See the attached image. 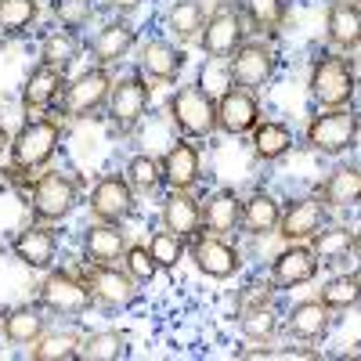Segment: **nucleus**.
<instances>
[{
    "mask_svg": "<svg viewBox=\"0 0 361 361\" xmlns=\"http://www.w3.org/2000/svg\"><path fill=\"white\" fill-rule=\"evenodd\" d=\"M123 267L130 271V275L141 282V286H148L156 275H159V264L152 260V253H148V246H127V253H123Z\"/></svg>",
    "mask_w": 361,
    "mask_h": 361,
    "instance_id": "obj_43",
    "label": "nucleus"
},
{
    "mask_svg": "<svg viewBox=\"0 0 361 361\" xmlns=\"http://www.w3.org/2000/svg\"><path fill=\"white\" fill-rule=\"evenodd\" d=\"M357 253H361V224H357Z\"/></svg>",
    "mask_w": 361,
    "mask_h": 361,
    "instance_id": "obj_49",
    "label": "nucleus"
},
{
    "mask_svg": "<svg viewBox=\"0 0 361 361\" xmlns=\"http://www.w3.org/2000/svg\"><path fill=\"white\" fill-rule=\"evenodd\" d=\"M188 260L195 264V271L209 282H228L243 271V250L228 243V235H209L199 231L188 243Z\"/></svg>",
    "mask_w": 361,
    "mask_h": 361,
    "instance_id": "obj_11",
    "label": "nucleus"
},
{
    "mask_svg": "<svg viewBox=\"0 0 361 361\" xmlns=\"http://www.w3.org/2000/svg\"><path fill=\"white\" fill-rule=\"evenodd\" d=\"M224 69H228V83L246 87V90H260L279 73V51L267 40H246L224 62Z\"/></svg>",
    "mask_w": 361,
    "mask_h": 361,
    "instance_id": "obj_13",
    "label": "nucleus"
},
{
    "mask_svg": "<svg viewBox=\"0 0 361 361\" xmlns=\"http://www.w3.org/2000/svg\"><path fill=\"white\" fill-rule=\"evenodd\" d=\"M275 357H282V361H296V357L311 361V357H318V350H311V347H289V350H275Z\"/></svg>",
    "mask_w": 361,
    "mask_h": 361,
    "instance_id": "obj_46",
    "label": "nucleus"
},
{
    "mask_svg": "<svg viewBox=\"0 0 361 361\" xmlns=\"http://www.w3.org/2000/svg\"><path fill=\"white\" fill-rule=\"evenodd\" d=\"M325 224H329V206L318 195H300V199H289L282 206L275 235L282 243H311Z\"/></svg>",
    "mask_w": 361,
    "mask_h": 361,
    "instance_id": "obj_15",
    "label": "nucleus"
},
{
    "mask_svg": "<svg viewBox=\"0 0 361 361\" xmlns=\"http://www.w3.org/2000/svg\"><path fill=\"white\" fill-rule=\"evenodd\" d=\"M243 15L257 33L275 37L289 18V0H243Z\"/></svg>",
    "mask_w": 361,
    "mask_h": 361,
    "instance_id": "obj_38",
    "label": "nucleus"
},
{
    "mask_svg": "<svg viewBox=\"0 0 361 361\" xmlns=\"http://www.w3.org/2000/svg\"><path fill=\"white\" fill-rule=\"evenodd\" d=\"M206 25V8L199 0H173L166 11V33L177 47L185 44H199V33Z\"/></svg>",
    "mask_w": 361,
    "mask_h": 361,
    "instance_id": "obj_32",
    "label": "nucleus"
},
{
    "mask_svg": "<svg viewBox=\"0 0 361 361\" xmlns=\"http://www.w3.org/2000/svg\"><path fill=\"white\" fill-rule=\"evenodd\" d=\"M123 173H127L130 188H134L137 195H156V192L163 188V166H159L156 156H148V152H134V156L127 159Z\"/></svg>",
    "mask_w": 361,
    "mask_h": 361,
    "instance_id": "obj_39",
    "label": "nucleus"
},
{
    "mask_svg": "<svg viewBox=\"0 0 361 361\" xmlns=\"http://www.w3.org/2000/svg\"><path fill=\"white\" fill-rule=\"evenodd\" d=\"M293 130L289 123H282V119H260V123L253 127L250 134V148H253V159L257 163H279L293 152Z\"/></svg>",
    "mask_w": 361,
    "mask_h": 361,
    "instance_id": "obj_30",
    "label": "nucleus"
},
{
    "mask_svg": "<svg viewBox=\"0 0 361 361\" xmlns=\"http://www.w3.org/2000/svg\"><path fill=\"white\" fill-rule=\"evenodd\" d=\"M66 83H69L66 73H58V69L37 62L33 69H29V76L22 80V90H18L22 112H25V116H40V112H47L51 105H58V98H62Z\"/></svg>",
    "mask_w": 361,
    "mask_h": 361,
    "instance_id": "obj_20",
    "label": "nucleus"
},
{
    "mask_svg": "<svg viewBox=\"0 0 361 361\" xmlns=\"http://www.w3.org/2000/svg\"><path fill=\"white\" fill-rule=\"evenodd\" d=\"M76 58H80V40L69 29H51L40 40V62L58 69V73H69L76 66Z\"/></svg>",
    "mask_w": 361,
    "mask_h": 361,
    "instance_id": "obj_35",
    "label": "nucleus"
},
{
    "mask_svg": "<svg viewBox=\"0 0 361 361\" xmlns=\"http://www.w3.org/2000/svg\"><path fill=\"white\" fill-rule=\"evenodd\" d=\"M286 325V333L300 343H318L325 333H329V325H333V311H329L322 300H296V304L286 311L282 318Z\"/></svg>",
    "mask_w": 361,
    "mask_h": 361,
    "instance_id": "obj_23",
    "label": "nucleus"
},
{
    "mask_svg": "<svg viewBox=\"0 0 361 361\" xmlns=\"http://www.w3.org/2000/svg\"><path fill=\"white\" fill-rule=\"evenodd\" d=\"M11 253L22 267L29 271H51L54 260H58V235L51 224H40L33 221L29 228H22L15 238H11Z\"/></svg>",
    "mask_w": 361,
    "mask_h": 361,
    "instance_id": "obj_18",
    "label": "nucleus"
},
{
    "mask_svg": "<svg viewBox=\"0 0 361 361\" xmlns=\"http://www.w3.org/2000/svg\"><path fill=\"white\" fill-rule=\"evenodd\" d=\"M238 329H243V336L253 340V343H271L279 336V311L271 304H253V307H238Z\"/></svg>",
    "mask_w": 361,
    "mask_h": 361,
    "instance_id": "obj_36",
    "label": "nucleus"
},
{
    "mask_svg": "<svg viewBox=\"0 0 361 361\" xmlns=\"http://www.w3.org/2000/svg\"><path fill=\"white\" fill-rule=\"evenodd\" d=\"M307 246L318 253V260L325 267H343L357 253V231L350 224H333V221H329Z\"/></svg>",
    "mask_w": 361,
    "mask_h": 361,
    "instance_id": "obj_29",
    "label": "nucleus"
},
{
    "mask_svg": "<svg viewBox=\"0 0 361 361\" xmlns=\"http://www.w3.org/2000/svg\"><path fill=\"white\" fill-rule=\"evenodd\" d=\"M87 209L94 221H105V224H123L137 214V192L130 188L127 173H105L94 180V188L87 195Z\"/></svg>",
    "mask_w": 361,
    "mask_h": 361,
    "instance_id": "obj_12",
    "label": "nucleus"
},
{
    "mask_svg": "<svg viewBox=\"0 0 361 361\" xmlns=\"http://www.w3.org/2000/svg\"><path fill=\"white\" fill-rule=\"evenodd\" d=\"M188 54L173 40H148L141 44V76L152 83H177L180 69H185Z\"/></svg>",
    "mask_w": 361,
    "mask_h": 361,
    "instance_id": "obj_24",
    "label": "nucleus"
},
{
    "mask_svg": "<svg viewBox=\"0 0 361 361\" xmlns=\"http://www.w3.org/2000/svg\"><path fill=\"white\" fill-rule=\"evenodd\" d=\"M264 119V109L257 102V90L228 83L217 94V130L228 137H250L253 127Z\"/></svg>",
    "mask_w": 361,
    "mask_h": 361,
    "instance_id": "obj_14",
    "label": "nucleus"
},
{
    "mask_svg": "<svg viewBox=\"0 0 361 361\" xmlns=\"http://www.w3.org/2000/svg\"><path fill=\"white\" fill-rule=\"evenodd\" d=\"M141 4H145V0H102L98 8H105L112 18H130V15H134Z\"/></svg>",
    "mask_w": 361,
    "mask_h": 361,
    "instance_id": "obj_45",
    "label": "nucleus"
},
{
    "mask_svg": "<svg viewBox=\"0 0 361 361\" xmlns=\"http://www.w3.org/2000/svg\"><path fill=\"white\" fill-rule=\"evenodd\" d=\"M148 253H152V260L159 264V271H173L180 260L188 257V238H180L173 231H152V238H148Z\"/></svg>",
    "mask_w": 361,
    "mask_h": 361,
    "instance_id": "obj_42",
    "label": "nucleus"
},
{
    "mask_svg": "<svg viewBox=\"0 0 361 361\" xmlns=\"http://www.w3.org/2000/svg\"><path fill=\"white\" fill-rule=\"evenodd\" d=\"M314 195L329 206V209H347L361 202V166L357 163H340L325 180H318Z\"/></svg>",
    "mask_w": 361,
    "mask_h": 361,
    "instance_id": "obj_28",
    "label": "nucleus"
},
{
    "mask_svg": "<svg viewBox=\"0 0 361 361\" xmlns=\"http://www.w3.org/2000/svg\"><path fill=\"white\" fill-rule=\"evenodd\" d=\"M37 304L47 314L76 318V314H87L90 307H94V296H90L87 282L80 279V271L51 267V271H44V282L37 286Z\"/></svg>",
    "mask_w": 361,
    "mask_h": 361,
    "instance_id": "obj_6",
    "label": "nucleus"
},
{
    "mask_svg": "<svg viewBox=\"0 0 361 361\" xmlns=\"http://www.w3.org/2000/svg\"><path fill=\"white\" fill-rule=\"evenodd\" d=\"M350 4H357V8H361V0H350Z\"/></svg>",
    "mask_w": 361,
    "mask_h": 361,
    "instance_id": "obj_51",
    "label": "nucleus"
},
{
    "mask_svg": "<svg viewBox=\"0 0 361 361\" xmlns=\"http://www.w3.org/2000/svg\"><path fill=\"white\" fill-rule=\"evenodd\" d=\"M98 15V0H51V18L69 29V33H80L94 22Z\"/></svg>",
    "mask_w": 361,
    "mask_h": 361,
    "instance_id": "obj_41",
    "label": "nucleus"
},
{
    "mask_svg": "<svg viewBox=\"0 0 361 361\" xmlns=\"http://www.w3.org/2000/svg\"><path fill=\"white\" fill-rule=\"evenodd\" d=\"M246 33H250V22H246L243 8L221 4L214 15H206V25L199 33V47L206 51V58H214V62H228V58L246 44Z\"/></svg>",
    "mask_w": 361,
    "mask_h": 361,
    "instance_id": "obj_10",
    "label": "nucleus"
},
{
    "mask_svg": "<svg viewBox=\"0 0 361 361\" xmlns=\"http://www.w3.org/2000/svg\"><path fill=\"white\" fill-rule=\"evenodd\" d=\"M159 166H163V188L166 192H195L202 180V152L188 137H177L163 152Z\"/></svg>",
    "mask_w": 361,
    "mask_h": 361,
    "instance_id": "obj_16",
    "label": "nucleus"
},
{
    "mask_svg": "<svg viewBox=\"0 0 361 361\" xmlns=\"http://www.w3.org/2000/svg\"><path fill=\"white\" fill-rule=\"evenodd\" d=\"M40 18V4L37 0H0V37L4 40H18Z\"/></svg>",
    "mask_w": 361,
    "mask_h": 361,
    "instance_id": "obj_37",
    "label": "nucleus"
},
{
    "mask_svg": "<svg viewBox=\"0 0 361 361\" xmlns=\"http://www.w3.org/2000/svg\"><path fill=\"white\" fill-rule=\"evenodd\" d=\"M112 73L105 66H90L83 69L80 76H73L62 90V98H58V112L54 116H62V119H90L94 112L105 109L109 94H112Z\"/></svg>",
    "mask_w": 361,
    "mask_h": 361,
    "instance_id": "obj_7",
    "label": "nucleus"
},
{
    "mask_svg": "<svg viewBox=\"0 0 361 361\" xmlns=\"http://www.w3.org/2000/svg\"><path fill=\"white\" fill-rule=\"evenodd\" d=\"M8 148H11V137H8V127H4V123H0V156H4V152H8Z\"/></svg>",
    "mask_w": 361,
    "mask_h": 361,
    "instance_id": "obj_48",
    "label": "nucleus"
},
{
    "mask_svg": "<svg viewBox=\"0 0 361 361\" xmlns=\"http://www.w3.org/2000/svg\"><path fill=\"white\" fill-rule=\"evenodd\" d=\"M318 271H322V260H318V253L307 243H286V250L271 260L267 279L275 282V289L282 293V289H300V286L314 282Z\"/></svg>",
    "mask_w": 361,
    "mask_h": 361,
    "instance_id": "obj_17",
    "label": "nucleus"
},
{
    "mask_svg": "<svg viewBox=\"0 0 361 361\" xmlns=\"http://www.w3.org/2000/svg\"><path fill=\"white\" fill-rule=\"evenodd\" d=\"M275 282H253V286H246V293H243V300H238V307H253V304H271L275 300Z\"/></svg>",
    "mask_w": 361,
    "mask_h": 361,
    "instance_id": "obj_44",
    "label": "nucleus"
},
{
    "mask_svg": "<svg viewBox=\"0 0 361 361\" xmlns=\"http://www.w3.org/2000/svg\"><path fill=\"white\" fill-rule=\"evenodd\" d=\"M357 275H361V264H357Z\"/></svg>",
    "mask_w": 361,
    "mask_h": 361,
    "instance_id": "obj_52",
    "label": "nucleus"
},
{
    "mask_svg": "<svg viewBox=\"0 0 361 361\" xmlns=\"http://www.w3.org/2000/svg\"><path fill=\"white\" fill-rule=\"evenodd\" d=\"M318 300L333 311V314H343L350 307L361 304V275L357 271H343V275H333L322 289H318Z\"/></svg>",
    "mask_w": 361,
    "mask_h": 361,
    "instance_id": "obj_34",
    "label": "nucleus"
},
{
    "mask_svg": "<svg viewBox=\"0 0 361 361\" xmlns=\"http://www.w3.org/2000/svg\"><path fill=\"white\" fill-rule=\"evenodd\" d=\"M243 228V199L235 188H217L202 199V231L209 235H235Z\"/></svg>",
    "mask_w": 361,
    "mask_h": 361,
    "instance_id": "obj_25",
    "label": "nucleus"
},
{
    "mask_svg": "<svg viewBox=\"0 0 361 361\" xmlns=\"http://www.w3.org/2000/svg\"><path fill=\"white\" fill-rule=\"evenodd\" d=\"M148 105H152V87H148V80L141 73H130V76L112 83V94L105 102V119L116 134L127 137L145 123Z\"/></svg>",
    "mask_w": 361,
    "mask_h": 361,
    "instance_id": "obj_8",
    "label": "nucleus"
},
{
    "mask_svg": "<svg viewBox=\"0 0 361 361\" xmlns=\"http://www.w3.org/2000/svg\"><path fill=\"white\" fill-rule=\"evenodd\" d=\"M307 94L318 109H347L354 105L357 94V76L350 58H343L340 51H325L311 62L307 73Z\"/></svg>",
    "mask_w": 361,
    "mask_h": 361,
    "instance_id": "obj_2",
    "label": "nucleus"
},
{
    "mask_svg": "<svg viewBox=\"0 0 361 361\" xmlns=\"http://www.w3.org/2000/svg\"><path fill=\"white\" fill-rule=\"evenodd\" d=\"M80 180L66 170H47L33 180L29 188V217L40 224H58L66 221L73 209L80 206Z\"/></svg>",
    "mask_w": 361,
    "mask_h": 361,
    "instance_id": "obj_5",
    "label": "nucleus"
},
{
    "mask_svg": "<svg viewBox=\"0 0 361 361\" xmlns=\"http://www.w3.org/2000/svg\"><path fill=\"white\" fill-rule=\"evenodd\" d=\"M62 130H66V119L62 116H29L25 123L18 127V134L11 137V148H8L11 173L44 170L58 156Z\"/></svg>",
    "mask_w": 361,
    "mask_h": 361,
    "instance_id": "obj_1",
    "label": "nucleus"
},
{
    "mask_svg": "<svg viewBox=\"0 0 361 361\" xmlns=\"http://www.w3.org/2000/svg\"><path fill=\"white\" fill-rule=\"evenodd\" d=\"M279 217H282V202L257 188L253 195L243 199V231L253 235V238H264V235H275L279 231Z\"/></svg>",
    "mask_w": 361,
    "mask_h": 361,
    "instance_id": "obj_31",
    "label": "nucleus"
},
{
    "mask_svg": "<svg viewBox=\"0 0 361 361\" xmlns=\"http://www.w3.org/2000/svg\"><path fill=\"white\" fill-rule=\"evenodd\" d=\"M238 357H243V361H257V357H275V350H271L267 343H260V347H246V350H238Z\"/></svg>",
    "mask_w": 361,
    "mask_h": 361,
    "instance_id": "obj_47",
    "label": "nucleus"
},
{
    "mask_svg": "<svg viewBox=\"0 0 361 361\" xmlns=\"http://www.w3.org/2000/svg\"><path fill=\"white\" fill-rule=\"evenodd\" d=\"M325 40L340 54H354L361 47V8L350 4V0H329Z\"/></svg>",
    "mask_w": 361,
    "mask_h": 361,
    "instance_id": "obj_22",
    "label": "nucleus"
},
{
    "mask_svg": "<svg viewBox=\"0 0 361 361\" xmlns=\"http://www.w3.org/2000/svg\"><path fill=\"white\" fill-rule=\"evenodd\" d=\"M127 246H130V238H127L123 224L90 221L80 235V253L87 264H123Z\"/></svg>",
    "mask_w": 361,
    "mask_h": 361,
    "instance_id": "obj_19",
    "label": "nucleus"
},
{
    "mask_svg": "<svg viewBox=\"0 0 361 361\" xmlns=\"http://www.w3.org/2000/svg\"><path fill=\"white\" fill-rule=\"evenodd\" d=\"M127 354V336L119 329H98V333L83 336L80 357L83 361H119Z\"/></svg>",
    "mask_w": 361,
    "mask_h": 361,
    "instance_id": "obj_40",
    "label": "nucleus"
},
{
    "mask_svg": "<svg viewBox=\"0 0 361 361\" xmlns=\"http://www.w3.org/2000/svg\"><path fill=\"white\" fill-rule=\"evenodd\" d=\"M80 279L87 282L94 304L109 307V311H123V307H134L137 296H141V282L130 275L127 267L119 264H80Z\"/></svg>",
    "mask_w": 361,
    "mask_h": 361,
    "instance_id": "obj_9",
    "label": "nucleus"
},
{
    "mask_svg": "<svg viewBox=\"0 0 361 361\" xmlns=\"http://www.w3.org/2000/svg\"><path fill=\"white\" fill-rule=\"evenodd\" d=\"M166 112H170V123H173L177 137L206 141L217 134V98L202 83L177 87L166 102Z\"/></svg>",
    "mask_w": 361,
    "mask_h": 361,
    "instance_id": "obj_3",
    "label": "nucleus"
},
{
    "mask_svg": "<svg viewBox=\"0 0 361 361\" xmlns=\"http://www.w3.org/2000/svg\"><path fill=\"white\" fill-rule=\"evenodd\" d=\"M159 221L166 231L180 235V238H192L202 231V202L192 192H166L163 206H159Z\"/></svg>",
    "mask_w": 361,
    "mask_h": 361,
    "instance_id": "obj_26",
    "label": "nucleus"
},
{
    "mask_svg": "<svg viewBox=\"0 0 361 361\" xmlns=\"http://www.w3.org/2000/svg\"><path fill=\"white\" fill-rule=\"evenodd\" d=\"M357 134H361V116L350 105L347 109H318L304 127V145L318 156L340 159L354 148Z\"/></svg>",
    "mask_w": 361,
    "mask_h": 361,
    "instance_id": "obj_4",
    "label": "nucleus"
},
{
    "mask_svg": "<svg viewBox=\"0 0 361 361\" xmlns=\"http://www.w3.org/2000/svg\"><path fill=\"white\" fill-rule=\"evenodd\" d=\"M357 73H361V47H357Z\"/></svg>",
    "mask_w": 361,
    "mask_h": 361,
    "instance_id": "obj_50",
    "label": "nucleus"
},
{
    "mask_svg": "<svg viewBox=\"0 0 361 361\" xmlns=\"http://www.w3.org/2000/svg\"><path fill=\"white\" fill-rule=\"evenodd\" d=\"M80 347H83V336L76 329H47V333L29 347V357L33 361H76L80 357Z\"/></svg>",
    "mask_w": 361,
    "mask_h": 361,
    "instance_id": "obj_33",
    "label": "nucleus"
},
{
    "mask_svg": "<svg viewBox=\"0 0 361 361\" xmlns=\"http://www.w3.org/2000/svg\"><path fill=\"white\" fill-rule=\"evenodd\" d=\"M134 47H137V29L130 25V18H109L90 40V58H94V66L109 69L123 62Z\"/></svg>",
    "mask_w": 361,
    "mask_h": 361,
    "instance_id": "obj_21",
    "label": "nucleus"
},
{
    "mask_svg": "<svg viewBox=\"0 0 361 361\" xmlns=\"http://www.w3.org/2000/svg\"><path fill=\"white\" fill-rule=\"evenodd\" d=\"M47 311L40 304H18L11 311L0 314V333H4L8 343L15 347H33L44 333H47Z\"/></svg>",
    "mask_w": 361,
    "mask_h": 361,
    "instance_id": "obj_27",
    "label": "nucleus"
}]
</instances>
